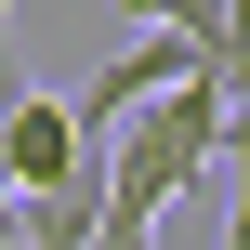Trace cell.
Segmentation results:
<instances>
[{
    "label": "cell",
    "mask_w": 250,
    "mask_h": 250,
    "mask_svg": "<svg viewBox=\"0 0 250 250\" xmlns=\"http://www.w3.org/2000/svg\"><path fill=\"white\" fill-rule=\"evenodd\" d=\"M224 145H237V66H185L171 92H145L119 119V158L92 171L105 224H158L198 171H224Z\"/></svg>",
    "instance_id": "obj_1"
},
{
    "label": "cell",
    "mask_w": 250,
    "mask_h": 250,
    "mask_svg": "<svg viewBox=\"0 0 250 250\" xmlns=\"http://www.w3.org/2000/svg\"><path fill=\"white\" fill-rule=\"evenodd\" d=\"M0 158H13V198H26V185H66V171H92V132H79V105H53V92H13V119H0Z\"/></svg>",
    "instance_id": "obj_2"
},
{
    "label": "cell",
    "mask_w": 250,
    "mask_h": 250,
    "mask_svg": "<svg viewBox=\"0 0 250 250\" xmlns=\"http://www.w3.org/2000/svg\"><path fill=\"white\" fill-rule=\"evenodd\" d=\"M185 66H211V53H185L171 26H145V40H132V53H119V66H105V79L79 92V132H105V119H132V105H145V92H171Z\"/></svg>",
    "instance_id": "obj_3"
},
{
    "label": "cell",
    "mask_w": 250,
    "mask_h": 250,
    "mask_svg": "<svg viewBox=\"0 0 250 250\" xmlns=\"http://www.w3.org/2000/svg\"><path fill=\"white\" fill-rule=\"evenodd\" d=\"M92 224H105L92 171H66V185H26V198H13V237H26V250H92Z\"/></svg>",
    "instance_id": "obj_4"
},
{
    "label": "cell",
    "mask_w": 250,
    "mask_h": 250,
    "mask_svg": "<svg viewBox=\"0 0 250 250\" xmlns=\"http://www.w3.org/2000/svg\"><path fill=\"white\" fill-rule=\"evenodd\" d=\"M145 26H171L185 53H211V66H237V0H132Z\"/></svg>",
    "instance_id": "obj_5"
},
{
    "label": "cell",
    "mask_w": 250,
    "mask_h": 250,
    "mask_svg": "<svg viewBox=\"0 0 250 250\" xmlns=\"http://www.w3.org/2000/svg\"><path fill=\"white\" fill-rule=\"evenodd\" d=\"M13 92H26V66H13V0H0V119H13ZM0 250H13V158H0Z\"/></svg>",
    "instance_id": "obj_6"
},
{
    "label": "cell",
    "mask_w": 250,
    "mask_h": 250,
    "mask_svg": "<svg viewBox=\"0 0 250 250\" xmlns=\"http://www.w3.org/2000/svg\"><path fill=\"white\" fill-rule=\"evenodd\" d=\"M92 250H158V224H92Z\"/></svg>",
    "instance_id": "obj_7"
}]
</instances>
